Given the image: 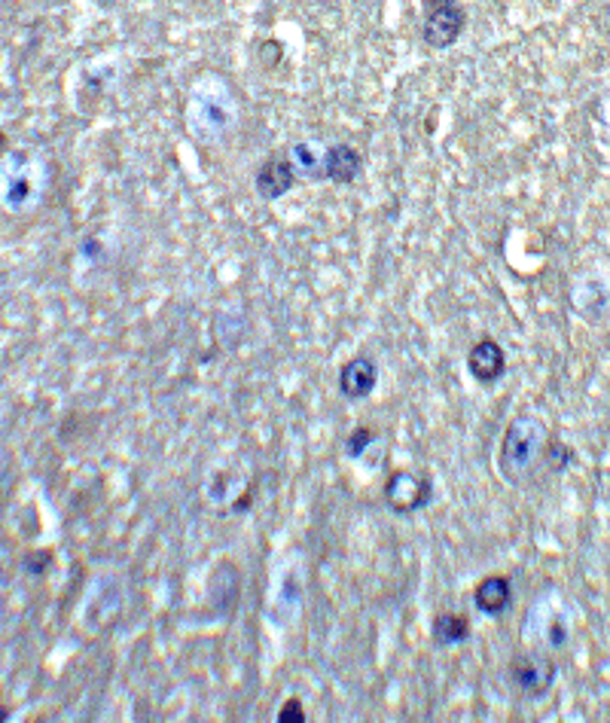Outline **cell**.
I'll return each instance as SVG.
<instances>
[{"mask_svg":"<svg viewBox=\"0 0 610 723\" xmlns=\"http://www.w3.org/2000/svg\"><path fill=\"white\" fill-rule=\"evenodd\" d=\"M449 4H455V0H427V7H431V10H437V7H449Z\"/></svg>","mask_w":610,"mask_h":723,"instance_id":"obj_14","label":"cell"},{"mask_svg":"<svg viewBox=\"0 0 610 723\" xmlns=\"http://www.w3.org/2000/svg\"><path fill=\"white\" fill-rule=\"evenodd\" d=\"M4 720H10V711H7L4 705H0V723H4Z\"/></svg>","mask_w":610,"mask_h":723,"instance_id":"obj_15","label":"cell"},{"mask_svg":"<svg viewBox=\"0 0 610 723\" xmlns=\"http://www.w3.org/2000/svg\"><path fill=\"white\" fill-rule=\"evenodd\" d=\"M385 498H388L391 510H397V513H415V510H421L427 501H431V482L415 476L412 470H397V473L388 479Z\"/></svg>","mask_w":610,"mask_h":723,"instance_id":"obj_2","label":"cell"},{"mask_svg":"<svg viewBox=\"0 0 610 723\" xmlns=\"http://www.w3.org/2000/svg\"><path fill=\"white\" fill-rule=\"evenodd\" d=\"M467 370L479 385H495L504 373H507V357L504 348L495 339H479L470 351H467Z\"/></svg>","mask_w":610,"mask_h":723,"instance_id":"obj_4","label":"cell"},{"mask_svg":"<svg viewBox=\"0 0 610 723\" xmlns=\"http://www.w3.org/2000/svg\"><path fill=\"white\" fill-rule=\"evenodd\" d=\"M278 723H305V708H302V702L293 696V699H287L284 705H281V711H278Z\"/></svg>","mask_w":610,"mask_h":723,"instance_id":"obj_12","label":"cell"},{"mask_svg":"<svg viewBox=\"0 0 610 723\" xmlns=\"http://www.w3.org/2000/svg\"><path fill=\"white\" fill-rule=\"evenodd\" d=\"M373 443V431L370 428H357L351 437H348V446H345V455L348 458H360L366 452V446Z\"/></svg>","mask_w":610,"mask_h":723,"instance_id":"obj_11","label":"cell"},{"mask_svg":"<svg viewBox=\"0 0 610 723\" xmlns=\"http://www.w3.org/2000/svg\"><path fill=\"white\" fill-rule=\"evenodd\" d=\"M546 458H549V464H553L556 470H565L568 461H571V452L565 446H559V443H546Z\"/></svg>","mask_w":610,"mask_h":723,"instance_id":"obj_13","label":"cell"},{"mask_svg":"<svg viewBox=\"0 0 610 723\" xmlns=\"http://www.w3.org/2000/svg\"><path fill=\"white\" fill-rule=\"evenodd\" d=\"M546 443H549V431L543 421L534 415H519L507 428V434L501 440V452H498V467H501L504 479L519 486V482L528 476V470L534 467V461L540 458V452L546 449Z\"/></svg>","mask_w":610,"mask_h":723,"instance_id":"obj_1","label":"cell"},{"mask_svg":"<svg viewBox=\"0 0 610 723\" xmlns=\"http://www.w3.org/2000/svg\"><path fill=\"white\" fill-rule=\"evenodd\" d=\"M607 720H610V714H607Z\"/></svg>","mask_w":610,"mask_h":723,"instance_id":"obj_16","label":"cell"},{"mask_svg":"<svg viewBox=\"0 0 610 723\" xmlns=\"http://www.w3.org/2000/svg\"><path fill=\"white\" fill-rule=\"evenodd\" d=\"M376 382H379V370L376 364L366 354L360 357H351L348 364L339 370V391L348 397V400H363L376 391Z\"/></svg>","mask_w":610,"mask_h":723,"instance_id":"obj_6","label":"cell"},{"mask_svg":"<svg viewBox=\"0 0 610 723\" xmlns=\"http://www.w3.org/2000/svg\"><path fill=\"white\" fill-rule=\"evenodd\" d=\"M431 635L440 647H452V644H461L470 638V620L464 614H437L434 617V626H431Z\"/></svg>","mask_w":610,"mask_h":723,"instance_id":"obj_10","label":"cell"},{"mask_svg":"<svg viewBox=\"0 0 610 723\" xmlns=\"http://www.w3.org/2000/svg\"><path fill=\"white\" fill-rule=\"evenodd\" d=\"M296 184V168L290 159H281V156H272L263 162V168L257 171V193L260 199L266 202H275L281 196H287Z\"/></svg>","mask_w":610,"mask_h":723,"instance_id":"obj_7","label":"cell"},{"mask_svg":"<svg viewBox=\"0 0 610 723\" xmlns=\"http://www.w3.org/2000/svg\"><path fill=\"white\" fill-rule=\"evenodd\" d=\"M464 28H467V13L458 4L437 7V10H431V16H427V22H424V43L434 52H443L464 34Z\"/></svg>","mask_w":610,"mask_h":723,"instance_id":"obj_3","label":"cell"},{"mask_svg":"<svg viewBox=\"0 0 610 723\" xmlns=\"http://www.w3.org/2000/svg\"><path fill=\"white\" fill-rule=\"evenodd\" d=\"M473 601H476V611L485 614V617H501L507 614L510 601H513V586L504 574H488L476 583L473 589Z\"/></svg>","mask_w":610,"mask_h":723,"instance_id":"obj_8","label":"cell"},{"mask_svg":"<svg viewBox=\"0 0 610 723\" xmlns=\"http://www.w3.org/2000/svg\"><path fill=\"white\" fill-rule=\"evenodd\" d=\"M360 168H363L360 153L348 144H336L324 156V174L333 180V184H354Z\"/></svg>","mask_w":610,"mask_h":723,"instance_id":"obj_9","label":"cell"},{"mask_svg":"<svg viewBox=\"0 0 610 723\" xmlns=\"http://www.w3.org/2000/svg\"><path fill=\"white\" fill-rule=\"evenodd\" d=\"M516 687L531 696V699H540L549 693V687H553L556 681V666L553 662H546V659H534V656H525V659H513V669H510Z\"/></svg>","mask_w":610,"mask_h":723,"instance_id":"obj_5","label":"cell"}]
</instances>
